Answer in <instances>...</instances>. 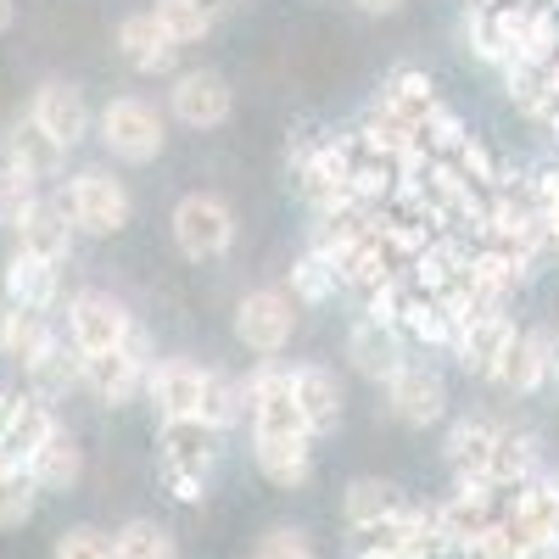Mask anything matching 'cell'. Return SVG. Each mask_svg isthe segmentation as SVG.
<instances>
[{
    "label": "cell",
    "instance_id": "cell-41",
    "mask_svg": "<svg viewBox=\"0 0 559 559\" xmlns=\"http://www.w3.org/2000/svg\"><path fill=\"white\" fill-rule=\"evenodd\" d=\"M252 559H319V548H313L308 532H297V526H274V532L258 537V554H252Z\"/></svg>",
    "mask_w": 559,
    "mask_h": 559
},
{
    "label": "cell",
    "instance_id": "cell-46",
    "mask_svg": "<svg viewBox=\"0 0 559 559\" xmlns=\"http://www.w3.org/2000/svg\"><path fill=\"white\" fill-rule=\"evenodd\" d=\"M548 386H554V392H559V336H554V342H548Z\"/></svg>",
    "mask_w": 559,
    "mask_h": 559
},
{
    "label": "cell",
    "instance_id": "cell-21",
    "mask_svg": "<svg viewBox=\"0 0 559 559\" xmlns=\"http://www.w3.org/2000/svg\"><path fill=\"white\" fill-rule=\"evenodd\" d=\"M347 358H353V369H358L364 381H386L392 369L408 358V353H403V331H397V324H381V319L364 313L353 331H347Z\"/></svg>",
    "mask_w": 559,
    "mask_h": 559
},
{
    "label": "cell",
    "instance_id": "cell-31",
    "mask_svg": "<svg viewBox=\"0 0 559 559\" xmlns=\"http://www.w3.org/2000/svg\"><path fill=\"white\" fill-rule=\"evenodd\" d=\"M51 426H57V408L45 403V397H34V392H23V403H17V414H12V426L0 431V442L12 448V459L23 464L45 437H51Z\"/></svg>",
    "mask_w": 559,
    "mask_h": 559
},
{
    "label": "cell",
    "instance_id": "cell-51",
    "mask_svg": "<svg viewBox=\"0 0 559 559\" xmlns=\"http://www.w3.org/2000/svg\"><path fill=\"white\" fill-rule=\"evenodd\" d=\"M0 319H7V302H0Z\"/></svg>",
    "mask_w": 559,
    "mask_h": 559
},
{
    "label": "cell",
    "instance_id": "cell-4",
    "mask_svg": "<svg viewBox=\"0 0 559 559\" xmlns=\"http://www.w3.org/2000/svg\"><path fill=\"white\" fill-rule=\"evenodd\" d=\"M152 342L146 331H129L123 347H107V353H79V369H84V392H96L102 403H129L134 392H146V369H152Z\"/></svg>",
    "mask_w": 559,
    "mask_h": 559
},
{
    "label": "cell",
    "instance_id": "cell-17",
    "mask_svg": "<svg viewBox=\"0 0 559 559\" xmlns=\"http://www.w3.org/2000/svg\"><path fill=\"white\" fill-rule=\"evenodd\" d=\"M548 331H515L509 336V347H503V358L492 364V386H503V392H515V397H532V392H543L548 386Z\"/></svg>",
    "mask_w": 559,
    "mask_h": 559
},
{
    "label": "cell",
    "instance_id": "cell-45",
    "mask_svg": "<svg viewBox=\"0 0 559 559\" xmlns=\"http://www.w3.org/2000/svg\"><path fill=\"white\" fill-rule=\"evenodd\" d=\"M403 7V0H358V12H369V17H392Z\"/></svg>",
    "mask_w": 559,
    "mask_h": 559
},
{
    "label": "cell",
    "instance_id": "cell-15",
    "mask_svg": "<svg viewBox=\"0 0 559 559\" xmlns=\"http://www.w3.org/2000/svg\"><path fill=\"white\" fill-rule=\"evenodd\" d=\"M202 386H207V369L191 364V358H157L146 369V397H152L157 419L202 414Z\"/></svg>",
    "mask_w": 559,
    "mask_h": 559
},
{
    "label": "cell",
    "instance_id": "cell-35",
    "mask_svg": "<svg viewBox=\"0 0 559 559\" xmlns=\"http://www.w3.org/2000/svg\"><path fill=\"white\" fill-rule=\"evenodd\" d=\"M112 554L118 559H179V543L157 521H123L112 532Z\"/></svg>",
    "mask_w": 559,
    "mask_h": 559
},
{
    "label": "cell",
    "instance_id": "cell-14",
    "mask_svg": "<svg viewBox=\"0 0 559 559\" xmlns=\"http://www.w3.org/2000/svg\"><path fill=\"white\" fill-rule=\"evenodd\" d=\"M509 526H515L532 548H559V476H532L526 487L509 492Z\"/></svg>",
    "mask_w": 559,
    "mask_h": 559
},
{
    "label": "cell",
    "instance_id": "cell-47",
    "mask_svg": "<svg viewBox=\"0 0 559 559\" xmlns=\"http://www.w3.org/2000/svg\"><path fill=\"white\" fill-rule=\"evenodd\" d=\"M12 17H17V7H12V0H0V34L12 28Z\"/></svg>",
    "mask_w": 559,
    "mask_h": 559
},
{
    "label": "cell",
    "instance_id": "cell-22",
    "mask_svg": "<svg viewBox=\"0 0 559 559\" xmlns=\"http://www.w3.org/2000/svg\"><path fill=\"white\" fill-rule=\"evenodd\" d=\"M509 336H515V319L503 308L498 313H476V319H459V336H453V353L471 376H492V364L503 358Z\"/></svg>",
    "mask_w": 559,
    "mask_h": 559
},
{
    "label": "cell",
    "instance_id": "cell-43",
    "mask_svg": "<svg viewBox=\"0 0 559 559\" xmlns=\"http://www.w3.org/2000/svg\"><path fill=\"white\" fill-rule=\"evenodd\" d=\"M163 481H168V492H174L179 503H197V498H202V487H207L202 476H174V471H163Z\"/></svg>",
    "mask_w": 559,
    "mask_h": 559
},
{
    "label": "cell",
    "instance_id": "cell-16",
    "mask_svg": "<svg viewBox=\"0 0 559 559\" xmlns=\"http://www.w3.org/2000/svg\"><path fill=\"white\" fill-rule=\"evenodd\" d=\"M12 236H17V252H34V258H51V263H62L68 252H73V218H68V207L62 202H51V197H34L17 218H12Z\"/></svg>",
    "mask_w": 559,
    "mask_h": 559
},
{
    "label": "cell",
    "instance_id": "cell-50",
    "mask_svg": "<svg viewBox=\"0 0 559 559\" xmlns=\"http://www.w3.org/2000/svg\"><path fill=\"white\" fill-rule=\"evenodd\" d=\"M358 559H397V554H381V548H358Z\"/></svg>",
    "mask_w": 559,
    "mask_h": 559
},
{
    "label": "cell",
    "instance_id": "cell-1",
    "mask_svg": "<svg viewBox=\"0 0 559 559\" xmlns=\"http://www.w3.org/2000/svg\"><path fill=\"white\" fill-rule=\"evenodd\" d=\"M102 129V146L118 163H157L168 146V118L146 102V96H112L96 118Z\"/></svg>",
    "mask_w": 559,
    "mask_h": 559
},
{
    "label": "cell",
    "instance_id": "cell-9",
    "mask_svg": "<svg viewBox=\"0 0 559 559\" xmlns=\"http://www.w3.org/2000/svg\"><path fill=\"white\" fill-rule=\"evenodd\" d=\"M358 537H364V548H381V554H397V559H437V554H448L437 509H414V503L392 509L386 521L364 526Z\"/></svg>",
    "mask_w": 559,
    "mask_h": 559
},
{
    "label": "cell",
    "instance_id": "cell-34",
    "mask_svg": "<svg viewBox=\"0 0 559 559\" xmlns=\"http://www.w3.org/2000/svg\"><path fill=\"white\" fill-rule=\"evenodd\" d=\"M241 414H247V386L236 376H224V369H207V386H202V419L213 431H229V426H241Z\"/></svg>",
    "mask_w": 559,
    "mask_h": 559
},
{
    "label": "cell",
    "instance_id": "cell-18",
    "mask_svg": "<svg viewBox=\"0 0 559 559\" xmlns=\"http://www.w3.org/2000/svg\"><path fill=\"white\" fill-rule=\"evenodd\" d=\"M118 57H123L134 73L157 79V73H174L179 45L168 39V28H163L152 12H129V17L118 23Z\"/></svg>",
    "mask_w": 559,
    "mask_h": 559
},
{
    "label": "cell",
    "instance_id": "cell-36",
    "mask_svg": "<svg viewBox=\"0 0 559 559\" xmlns=\"http://www.w3.org/2000/svg\"><path fill=\"white\" fill-rule=\"evenodd\" d=\"M34 509H39V487H34V476L23 471V464H12V471L0 476V532L28 526Z\"/></svg>",
    "mask_w": 559,
    "mask_h": 559
},
{
    "label": "cell",
    "instance_id": "cell-7",
    "mask_svg": "<svg viewBox=\"0 0 559 559\" xmlns=\"http://www.w3.org/2000/svg\"><path fill=\"white\" fill-rule=\"evenodd\" d=\"M386 403H392V414L403 419V426L426 431V426H437V419L448 414V381L426 358H403L386 376Z\"/></svg>",
    "mask_w": 559,
    "mask_h": 559
},
{
    "label": "cell",
    "instance_id": "cell-13",
    "mask_svg": "<svg viewBox=\"0 0 559 559\" xmlns=\"http://www.w3.org/2000/svg\"><path fill=\"white\" fill-rule=\"evenodd\" d=\"M218 437L202 414H185V419H163V431H157V448H163V471L174 476H202L213 471V459H218Z\"/></svg>",
    "mask_w": 559,
    "mask_h": 559
},
{
    "label": "cell",
    "instance_id": "cell-26",
    "mask_svg": "<svg viewBox=\"0 0 559 559\" xmlns=\"http://www.w3.org/2000/svg\"><path fill=\"white\" fill-rule=\"evenodd\" d=\"M23 381H28V392L34 397H45V403H62L73 386H84V369H79V347L68 342V336H57L51 347H45L28 369H23Z\"/></svg>",
    "mask_w": 559,
    "mask_h": 559
},
{
    "label": "cell",
    "instance_id": "cell-19",
    "mask_svg": "<svg viewBox=\"0 0 559 559\" xmlns=\"http://www.w3.org/2000/svg\"><path fill=\"white\" fill-rule=\"evenodd\" d=\"M23 471L34 476V487H39V492H73V487H79V476H84V448H79V437L57 419L51 437H45V442L23 459Z\"/></svg>",
    "mask_w": 559,
    "mask_h": 559
},
{
    "label": "cell",
    "instance_id": "cell-25",
    "mask_svg": "<svg viewBox=\"0 0 559 559\" xmlns=\"http://www.w3.org/2000/svg\"><path fill=\"white\" fill-rule=\"evenodd\" d=\"M258 476L269 487H302L313 476V437H252Z\"/></svg>",
    "mask_w": 559,
    "mask_h": 559
},
{
    "label": "cell",
    "instance_id": "cell-2",
    "mask_svg": "<svg viewBox=\"0 0 559 559\" xmlns=\"http://www.w3.org/2000/svg\"><path fill=\"white\" fill-rule=\"evenodd\" d=\"M168 224H174V247L191 263H213V258H224L229 247H236V213H229V202L213 197V191L179 197Z\"/></svg>",
    "mask_w": 559,
    "mask_h": 559
},
{
    "label": "cell",
    "instance_id": "cell-11",
    "mask_svg": "<svg viewBox=\"0 0 559 559\" xmlns=\"http://www.w3.org/2000/svg\"><path fill=\"white\" fill-rule=\"evenodd\" d=\"M498 492H503V487H492V481H459L453 498L437 503V526H442L448 548H464V554H471V548L481 543V532L503 515V509H498Z\"/></svg>",
    "mask_w": 559,
    "mask_h": 559
},
{
    "label": "cell",
    "instance_id": "cell-38",
    "mask_svg": "<svg viewBox=\"0 0 559 559\" xmlns=\"http://www.w3.org/2000/svg\"><path fill=\"white\" fill-rule=\"evenodd\" d=\"M51 559H118L112 554V532H102V526H68L57 537Z\"/></svg>",
    "mask_w": 559,
    "mask_h": 559
},
{
    "label": "cell",
    "instance_id": "cell-44",
    "mask_svg": "<svg viewBox=\"0 0 559 559\" xmlns=\"http://www.w3.org/2000/svg\"><path fill=\"white\" fill-rule=\"evenodd\" d=\"M17 403H23V392H17V386H0V431L12 426V414H17Z\"/></svg>",
    "mask_w": 559,
    "mask_h": 559
},
{
    "label": "cell",
    "instance_id": "cell-48",
    "mask_svg": "<svg viewBox=\"0 0 559 559\" xmlns=\"http://www.w3.org/2000/svg\"><path fill=\"white\" fill-rule=\"evenodd\" d=\"M12 464H17V459H12V448H7V442H0V476H7V471H12Z\"/></svg>",
    "mask_w": 559,
    "mask_h": 559
},
{
    "label": "cell",
    "instance_id": "cell-23",
    "mask_svg": "<svg viewBox=\"0 0 559 559\" xmlns=\"http://www.w3.org/2000/svg\"><path fill=\"white\" fill-rule=\"evenodd\" d=\"M292 392H297V408L308 419V431H336V419H342V381H336V369H324V364H297L292 369Z\"/></svg>",
    "mask_w": 559,
    "mask_h": 559
},
{
    "label": "cell",
    "instance_id": "cell-29",
    "mask_svg": "<svg viewBox=\"0 0 559 559\" xmlns=\"http://www.w3.org/2000/svg\"><path fill=\"white\" fill-rule=\"evenodd\" d=\"M381 102H386L392 112H403L414 129H419V123H426V118L442 107V102H437V84H431L426 73H419V68H397V73L381 84Z\"/></svg>",
    "mask_w": 559,
    "mask_h": 559
},
{
    "label": "cell",
    "instance_id": "cell-10",
    "mask_svg": "<svg viewBox=\"0 0 559 559\" xmlns=\"http://www.w3.org/2000/svg\"><path fill=\"white\" fill-rule=\"evenodd\" d=\"M168 112L185 123V129H224L229 112H236V90H229L224 73H179L174 90H168Z\"/></svg>",
    "mask_w": 559,
    "mask_h": 559
},
{
    "label": "cell",
    "instance_id": "cell-39",
    "mask_svg": "<svg viewBox=\"0 0 559 559\" xmlns=\"http://www.w3.org/2000/svg\"><path fill=\"white\" fill-rule=\"evenodd\" d=\"M34 197H39V185H34L28 174H17V168L7 163V152H0V224L12 229V218H17Z\"/></svg>",
    "mask_w": 559,
    "mask_h": 559
},
{
    "label": "cell",
    "instance_id": "cell-6",
    "mask_svg": "<svg viewBox=\"0 0 559 559\" xmlns=\"http://www.w3.org/2000/svg\"><path fill=\"white\" fill-rule=\"evenodd\" d=\"M134 331V313L112 292H73L68 297V342L79 353H107L123 347Z\"/></svg>",
    "mask_w": 559,
    "mask_h": 559
},
{
    "label": "cell",
    "instance_id": "cell-12",
    "mask_svg": "<svg viewBox=\"0 0 559 559\" xmlns=\"http://www.w3.org/2000/svg\"><path fill=\"white\" fill-rule=\"evenodd\" d=\"M28 118H34L45 134H51V140H62L68 152L90 134V123H96V112H90V102H84V90L68 84V79H45V84L34 90Z\"/></svg>",
    "mask_w": 559,
    "mask_h": 559
},
{
    "label": "cell",
    "instance_id": "cell-30",
    "mask_svg": "<svg viewBox=\"0 0 559 559\" xmlns=\"http://www.w3.org/2000/svg\"><path fill=\"white\" fill-rule=\"evenodd\" d=\"M392 509H403V492H397L392 481H376V476H358V481L342 492V515H347V526H353V532L386 521Z\"/></svg>",
    "mask_w": 559,
    "mask_h": 559
},
{
    "label": "cell",
    "instance_id": "cell-33",
    "mask_svg": "<svg viewBox=\"0 0 559 559\" xmlns=\"http://www.w3.org/2000/svg\"><path fill=\"white\" fill-rule=\"evenodd\" d=\"M152 17L168 28V39L179 45V51H185V45H202L207 34H213V12H207V0H152Z\"/></svg>",
    "mask_w": 559,
    "mask_h": 559
},
{
    "label": "cell",
    "instance_id": "cell-5",
    "mask_svg": "<svg viewBox=\"0 0 559 559\" xmlns=\"http://www.w3.org/2000/svg\"><path fill=\"white\" fill-rule=\"evenodd\" d=\"M297 331V302L292 292H280V286H258L236 302V342L258 358H274V353H286Z\"/></svg>",
    "mask_w": 559,
    "mask_h": 559
},
{
    "label": "cell",
    "instance_id": "cell-49",
    "mask_svg": "<svg viewBox=\"0 0 559 559\" xmlns=\"http://www.w3.org/2000/svg\"><path fill=\"white\" fill-rule=\"evenodd\" d=\"M229 7H236V0H207V12H213V17H224Z\"/></svg>",
    "mask_w": 559,
    "mask_h": 559
},
{
    "label": "cell",
    "instance_id": "cell-37",
    "mask_svg": "<svg viewBox=\"0 0 559 559\" xmlns=\"http://www.w3.org/2000/svg\"><path fill=\"white\" fill-rule=\"evenodd\" d=\"M336 286H342V280H336L331 263H324V252L308 247V252L292 263V302H331Z\"/></svg>",
    "mask_w": 559,
    "mask_h": 559
},
{
    "label": "cell",
    "instance_id": "cell-32",
    "mask_svg": "<svg viewBox=\"0 0 559 559\" xmlns=\"http://www.w3.org/2000/svg\"><path fill=\"white\" fill-rule=\"evenodd\" d=\"M537 476V442L526 437V431H498V453H492V487H503V492H515V487H526Z\"/></svg>",
    "mask_w": 559,
    "mask_h": 559
},
{
    "label": "cell",
    "instance_id": "cell-20",
    "mask_svg": "<svg viewBox=\"0 0 559 559\" xmlns=\"http://www.w3.org/2000/svg\"><path fill=\"white\" fill-rule=\"evenodd\" d=\"M0 292H7L12 308H39V313H51L57 297H62V269H57L51 258L12 252V258H7V280H0Z\"/></svg>",
    "mask_w": 559,
    "mask_h": 559
},
{
    "label": "cell",
    "instance_id": "cell-42",
    "mask_svg": "<svg viewBox=\"0 0 559 559\" xmlns=\"http://www.w3.org/2000/svg\"><path fill=\"white\" fill-rule=\"evenodd\" d=\"M526 202L537 218H559V168H537L526 179Z\"/></svg>",
    "mask_w": 559,
    "mask_h": 559
},
{
    "label": "cell",
    "instance_id": "cell-40",
    "mask_svg": "<svg viewBox=\"0 0 559 559\" xmlns=\"http://www.w3.org/2000/svg\"><path fill=\"white\" fill-rule=\"evenodd\" d=\"M471 554H476V559H526V554H532V543H526L515 526H509V515H498V521L481 532V543H476Z\"/></svg>",
    "mask_w": 559,
    "mask_h": 559
},
{
    "label": "cell",
    "instance_id": "cell-8",
    "mask_svg": "<svg viewBox=\"0 0 559 559\" xmlns=\"http://www.w3.org/2000/svg\"><path fill=\"white\" fill-rule=\"evenodd\" d=\"M247 414H252V437H313L308 419L292 392V369H258L247 381Z\"/></svg>",
    "mask_w": 559,
    "mask_h": 559
},
{
    "label": "cell",
    "instance_id": "cell-24",
    "mask_svg": "<svg viewBox=\"0 0 559 559\" xmlns=\"http://www.w3.org/2000/svg\"><path fill=\"white\" fill-rule=\"evenodd\" d=\"M7 163L17 168V174H28L34 185H45V179H57L62 174V163H68V146L62 140H51L34 118H23V123H12V134H7Z\"/></svg>",
    "mask_w": 559,
    "mask_h": 559
},
{
    "label": "cell",
    "instance_id": "cell-27",
    "mask_svg": "<svg viewBox=\"0 0 559 559\" xmlns=\"http://www.w3.org/2000/svg\"><path fill=\"white\" fill-rule=\"evenodd\" d=\"M492 453H498V426H487V419H459L448 431V464L459 481H487Z\"/></svg>",
    "mask_w": 559,
    "mask_h": 559
},
{
    "label": "cell",
    "instance_id": "cell-28",
    "mask_svg": "<svg viewBox=\"0 0 559 559\" xmlns=\"http://www.w3.org/2000/svg\"><path fill=\"white\" fill-rule=\"evenodd\" d=\"M51 342H57L51 313H39V308H12V302H7V319H0V358H12L17 369H28Z\"/></svg>",
    "mask_w": 559,
    "mask_h": 559
},
{
    "label": "cell",
    "instance_id": "cell-3",
    "mask_svg": "<svg viewBox=\"0 0 559 559\" xmlns=\"http://www.w3.org/2000/svg\"><path fill=\"white\" fill-rule=\"evenodd\" d=\"M62 207H68L79 236H118V229L129 224V213H134L123 179H112L107 168H79L68 179V191H62Z\"/></svg>",
    "mask_w": 559,
    "mask_h": 559
}]
</instances>
